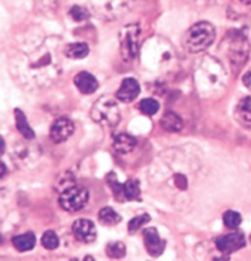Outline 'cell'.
Wrapping results in <instances>:
<instances>
[{"mask_svg":"<svg viewBox=\"0 0 251 261\" xmlns=\"http://www.w3.org/2000/svg\"><path fill=\"white\" fill-rule=\"evenodd\" d=\"M195 85L202 95H213L225 86V71L216 60L205 59L195 71Z\"/></svg>","mask_w":251,"mask_h":261,"instance_id":"cell-1","label":"cell"},{"mask_svg":"<svg viewBox=\"0 0 251 261\" xmlns=\"http://www.w3.org/2000/svg\"><path fill=\"white\" fill-rule=\"evenodd\" d=\"M216 38V29L206 21L195 23L184 36V47L190 53H201L206 50Z\"/></svg>","mask_w":251,"mask_h":261,"instance_id":"cell-2","label":"cell"},{"mask_svg":"<svg viewBox=\"0 0 251 261\" xmlns=\"http://www.w3.org/2000/svg\"><path fill=\"white\" fill-rule=\"evenodd\" d=\"M91 118L95 123L103 127H114L119 124L122 115H120V109L114 99L102 97V98L97 99L91 108Z\"/></svg>","mask_w":251,"mask_h":261,"instance_id":"cell-3","label":"cell"},{"mask_svg":"<svg viewBox=\"0 0 251 261\" xmlns=\"http://www.w3.org/2000/svg\"><path fill=\"white\" fill-rule=\"evenodd\" d=\"M140 26L136 23H130L123 27L120 31V51L125 62L134 60L138 53V45H140Z\"/></svg>","mask_w":251,"mask_h":261,"instance_id":"cell-4","label":"cell"},{"mask_svg":"<svg viewBox=\"0 0 251 261\" xmlns=\"http://www.w3.org/2000/svg\"><path fill=\"white\" fill-rule=\"evenodd\" d=\"M90 200V193L86 188L72 185L59 195V205L64 211L78 212L87 205Z\"/></svg>","mask_w":251,"mask_h":261,"instance_id":"cell-5","label":"cell"},{"mask_svg":"<svg viewBox=\"0 0 251 261\" xmlns=\"http://www.w3.org/2000/svg\"><path fill=\"white\" fill-rule=\"evenodd\" d=\"M130 0H95L93 9L105 20H114L129 11Z\"/></svg>","mask_w":251,"mask_h":261,"instance_id":"cell-6","label":"cell"},{"mask_svg":"<svg viewBox=\"0 0 251 261\" xmlns=\"http://www.w3.org/2000/svg\"><path fill=\"white\" fill-rule=\"evenodd\" d=\"M246 244L244 233L241 232H233L229 234L220 236L216 239V247L222 254L229 255L239 249L244 248Z\"/></svg>","mask_w":251,"mask_h":261,"instance_id":"cell-7","label":"cell"},{"mask_svg":"<svg viewBox=\"0 0 251 261\" xmlns=\"http://www.w3.org/2000/svg\"><path fill=\"white\" fill-rule=\"evenodd\" d=\"M72 233H74L75 238L83 244H90V243L95 242L97 237L95 223L86 218H80V220L75 221L72 224Z\"/></svg>","mask_w":251,"mask_h":261,"instance_id":"cell-8","label":"cell"},{"mask_svg":"<svg viewBox=\"0 0 251 261\" xmlns=\"http://www.w3.org/2000/svg\"><path fill=\"white\" fill-rule=\"evenodd\" d=\"M74 123L68 118H59L53 123L52 127H50V139L55 142V144H60L68 140L70 136L74 134Z\"/></svg>","mask_w":251,"mask_h":261,"instance_id":"cell-9","label":"cell"},{"mask_svg":"<svg viewBox=\"0 0 251 261\" xmlns=\"http://www.w3.org/2000/svg\"><path fill=\"white\" fill-rule=\"evenodd\" d=\"M140 95V85L134 77L124 79L119 90L117 91V98L120 102L130 103Z\"/></svg>","mask_w":251,"mask_h":261,"instance_id":"cell-10","label":"cell"},{"mask_svg":"<svg viewBox=\"0 0 251 261\" xmlns=\"http://www.w3.org/2000/svg\"><path fill=\"white\" fill-rule=\"evenodd\" d=\"M144 239L147 251L152 255V256H158V255H161L163 253L165 242L159 237V233L157 232L156 228L151 227V228L145 229Z\"/></svg>","mask_w":251,"mask_h":261,"instance_id":"cell-11","label":"cell"},{"mask_svg":"<svg viewBox=\"0 0 251 261\" xmlns=\"http://www.w3.org/2000/svg\"><path fill=\"white\" fill-rule=\"evenodd\" d=\"M74 84L77 87V90L83 95H91V93L96 92L99 86L97 79L87 71L78 72L74 79Z\"/></svg>","mask_w":251,"mask_h":261,"instance_id":"cell-12","label":"cell"},{"mask_svg":"<svg viewBox=\"0 0 251 261\" xmlns=\"http://www.w3.org/2000/svg\"><path fill=\"white\" fill-rule=\"evenodd\" d=\"M234 115L241 126L251 129V96L245 97L238 103Z\"/></svg>","mask_w":251,"mask_h":261,"instance_id":"cell-13","label":"cell"},{"mask_svg":"<svg viewBox=\"0 0 251 261\" xmlns=\"http://www.w3.org/2000/svg\"><path fill=\"white\" fill-rule=\"evenodd\" d=\"M136 144L137 141L134 136L126 134V133H120L113 139V147L119 154L130 153L136 147Z\"/></svg>","mask_w":251,"mask_h":261,"instance_id":"cell-14","label":"cell"},{"mask_svg":"<svg viewBox=\"0 0 251 261\" xmlns=\"http://www.w3.org/2000/svg\"><path fill=\"white\" fill-rule=\"evenodd\" d=\"M161 124L162 129L165 130V132L169 133H178L183 129V119L174 112H167V113L163 114V117L161 118Z\"/></svg>","mask_w":251,"mask_h":261,"instance_id":"cell-15","label":"cell"},{"mask_svg":"<svg viewBox=\"0 0 251 261\" xmlns=\"http://www.w3.org/2000/svg\"><path fill=\"white\" fill-rule=\"evenodd\" d=\"M15 120H16L17 130L22 134V136L27 140H33L35 139V132L27 123L26 115L21 109H15Z\"/></svg>","mask_w":251,"mask_h":261,"instance_id":"cell-16","label":"cell"},{"mask_svg":"<svg viewBox=\"0 0 251 261\" xmlns=\"http://www.w3.org/2000/svg\"><path fill=\"white\" fill-rule=\"evenodd\" d=\"M13 245L19 251L32 250L36 245V237L33 233H23V234L15 236L13 238Z\"/></svg>","mask_w":251,"mask_h":261,"instance_id":"cell-17","label":"cell"},{"mask_svg":"<svg viewBox=\"0 0 251 261\" xmlns=\"http://www.w3.org/2000/svg\"><path fill=\"white\" fill-rule=\"evenodd\" d=\"M123 190V199L128 200V201H135V200L140 199L141 190L140 183L136 179H129L122 187Z\"/></svg>","mask_w":251,"mask_h":261,"instance_id":"cell-18","label":"cell"},{"mask_svg":"<svg viewBox=\"0 0 251 261\" xmlns=\"http://www.w3.org/2000/svg\"><path fill=\"white\" fill-rule=\"evenodd\" d=\"M65 56L70 59H83L85 57L89 56L90 48L86 43L82 42H76V43L68 44L64 50Z\"/></svg>","mask_w":251,"mask_h":261,"instance_id":"cell-19","label":"cell"},{"mask_svg":"<svg viewBox=\"0 0 251 261\" xmlns=\"http://www.w3.org/2000/svg\"><path fill=\"white\" fill-rule=\"evenodd\" d=\"M98 220L99 222L104 224V226L113 227V226H117L118 223H120L122 217H120V215L117 214V212L111 207H103L101 211H99Z\"/></svg>","mask_w":251,"mask_h":261,"instance_id":"cell-20","label":"cell"},{"mask_svg":"<svg viewBox=\"0 0 251 261\" xmlns=\"http://www.w3.org/2000/svg\"><path fill=\"white\" fill-rule=\"evenodd\" d=\"M105 253L111 259H122L126 254V247L122 242H110L105 248Z\"/></svg>","mask_w":251,"mask_h":261,"instance_id":"cell-21","label":"cell"},{"mask_svg":"<svg viewBox=\"0 0 251 261\" xmlns=\"http://www.w3.org/2000/svg\"><path fill=\"white\" fill-rule=\"evenodd\" d=\"M138 109L145 115H155L159 111V103L153 98H145L138 103Z\"/></svg>","mask_w":251,"mask_h":261,"instance_id":"cell-22","label":"cell"},{"mask_svg":"<svg viewBox=\"0 0 251 261\" xmlns=\"http://www.w3.org/2000/svg\"><path fill=\"white\" fill-rule=\"evenodd\" d=\"M42 245L48 250H54L59 247V238L54 230H47L42 236Z\"/></svg>","mask_w":251,"mask_h":261,"instance_id":"cell-23","label":"cell"},{"mask_svg":"<svg viewBox=\"0 0 251 261\" xmlns=\"http://www.w3.org/2000/svg\"><path fill=\"white\" fill-rule=\"evenodd\" d=\"M223 222L228 228L234 229L238 228L241 223V216L240 214H238L237 211H227L225 215H223Z\"/></svg>","mask_w":251,"mask_h":261,"instance_id":"cell-24","label":"cell"},{"mask_svg":"<svg viewBox=\"0 0 251 261\" xmlns=\"http://www.w3.org/2000/svg\"><path fill=\"white\" fill-rule=\"evenodd\" d=\"M150 220H151L150 215H147V214H144V215H140V216H137V217H134L129 222V226H128L129 232L131 233V234H134L135 232H137V229H140L141 227H144L145 224L150 222Z\"/></svg>","mask_w":251,"mask_h":261,"instance_id":"cell-25","label":"cell"},{"mask_svg":"<svg viewBox=\"0 0 251 261\" xmlns=\"http://www.w3.org/2000/svg\"><path fill=\"white\" fill-rule=\"evenodd\" d=\"M70 16L74 19L75 21H78V22H81V21H85L87 20L90 17V13L87 9H85L82 7H72L71 10H70Z\"/></svg>","mask_w":251,"mask_h":261,"instance_id":"cell-26","label":"cell"},{"mask_svg":"<svg viewBox=\"0 0 251 261\" xmlns=\"http://www.w3.org/2000/svg\"><path fill=\"white\" fill-rule=\"evenodd\" d=\"M243 83L245 86L247 87L251 91V69L245 72V75L243 76Z\"/></svg>","mask_w":251,"mask_h":261,"instance_id":"cell-27","label":"cell"},{"mask_svg":"<svg viewBox=\"0 0 251 261\" xmlns=\"http://www.w3.org/2000/svg\"><path fill=\"white\" fill-rule=\"evenodd\" d=\"M2 167H3V171H2V174H0V177H4V174H5V172H7V168H5V165H4V162H2Z\"/></svg>","mask_w":251,"mask_h":261,"instance_id":"cell-28","label":"cell"},{"mask_svg":"<svg viewBox=\"0 0 251 261\" xmlns=\"http://www.w3.org/2000/svg\"><path fill=\"white\" fill-rule=\"evenodd\" d=\"M240 3H243V4H251V0H239Z\"/></svg>","mask_w":251,"mask_h":261,"instance_id":"cell-29","label":"cell"},{"mask_svg":"<svg viewBox=\"0 0 251 261\" xmlns=\"http://www.w3.org/2000/svg\"><path fill=\"white\" fill-rule=\"evenodd\" d=\"M250 242H251V236H250Z\"/></svg>","mask_w":251,"mask_h":261,"instance_id":"cell-30","label":"cell"}]
</instances>
